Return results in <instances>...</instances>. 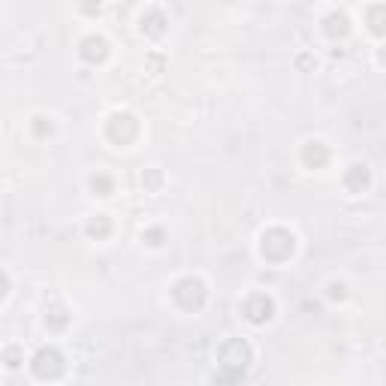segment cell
Segmentation results:
<instances>
[{
	"instance_id": "6da1fadb",
	"label": "cell",
	"mask_w": 386,
	"mask_h": 386,
	"mask_svg": "<svg viewBox=\"0 0 386 386\" xmlns=\"http://www.w3.org/2000/svg\"><path fill=\"white\" fill-rule=\"evenodd\" d=\"M253 362V350L248 341H241V338H229V341H224L221 347H217V371L214 380L217 383H236L245 377L248 365Z\"/></svg>"
},
{
	"instance_id": "7a4b0ae2",
	"label": "cell",
	"mask_w": 386,
	"mask_h": 386,
	"mask_svg": "<svg viewBox=\"0 0 386 386\" xmlns=\"http://www.w3.org/2000/svg\"><path fill=\"white\" fill-rule=\"evenodd\" d=\"M296 253V236L290 233V229L284 226H269L265 233L260 236V257L265 263H275V265H281L287 263L290 257Z\"/></svg>"
},
{
	"instance_id": "3957f363",
	"label": "cell",
	"mask_w": 386,
	"mask_h": 386,
	"mask_svg": "<svg viewBox=\"0 0 386 386\" xmlns=\"http://www.w3.org/2000/svg\"><path fill=\"white\" fill-rule=\"evenodd\" d=\"M172 299L181 311L197 314V311H202L205 299H209V287H205L202 277H193V275L178 277V281L172 284Z\"/></svg>"
},
{
	"instance_id": "277c9868",
	"label": "cell",
	"mask_w": 386,
	"mask_h": 386,
	"mask_svg": "<svg viewBox=\"0 0 386 386\" xmlns=\"http://www.w3.org/2000/svg\"><path fill=\"white\" fill-rule=\"evenodd\" d=\"M139 136V118L133 112H112L106 121V139L112 145H130L133 139Z\"/></svg>"
},
{
	"instance_id": "5b68a950",
	"label": "cell",
	"mask_w": 386,
	"mask_h": 386,
	"mask_svg": "<svg viewBox=\"0 0 386 386\" xmlns=\"http://www.w3.org/2000/svg\"><path fill=\"white\" fill-rule=\"evenodd\" d=\"M31 368L40 380H57L67 368V359L57 347H43V350H36V356L31 359Z\"/></svg>"
},
{
	"instance_id": "8992f818",
	"label": "cell",
	"mask_w": 386,
	"mask_h": 386,
	"mask_svg": "<svg viewBox=\"0 0 386 386\" xmlns=\"http://www.w3.org/2000/svg\"><path fill=\"white\" fill-rule=\"evenodd\" d=\"M275 311H277V305H275V299L269 293H250L245 302H241V314H245L253 326L269 323L275 317Z\"/></svg>"
},
{
	"instance_id": "52a82bcc",
	"label": "cell",
	"mask_w": 386,
	"mask_h": 386,
	"mask_svg": "<svg viewBox=\"0 0 386 386\" xmlns=\"http://www.w3.org/2000/svg\"><path fill=\"white\" fill-rule=\"evenodd\" d=\"M299 160L305 169H326L332 160V151H329V145H323L320 139H311L302 145V151H299Z\"/></svg>"
},
{
	"instance_id": "ba28073f",
	"label": "cell",
	"mask_w": 386,
	"mask_h": 386,
	"mask_svg": "<svg viewBox=\"0 0 386 386\" xmlns=\"http://www.w3.org/2000/svg\"><path fill=\"white\" fill-rule=\"evenodd\" d=\"M109 52H112V48H109V40L100 33H91L79 43V55H82V60H88V64H103V60L109 57Z\"/></svg>"
},
{
	"instance_id": "9c48e42d",
	"label": "cell",
	"mask_w": 386,
	"mask_h": 386,
	"mask_svg": "<svg viewBox=\"0 0 386 386\" xmlns=\"http://www.w3.org/2000/svg\"><path fill=\"white\" fill-rule=\"evenodd\" d=\"M341 181H344V187L350 193H365L371 187V169L365 163H350L344 169V178Z\"/></svg>"
},
{
	"instance_id": "30bf717a",
	"label": "cell",
	"mask_w": 386,
	"mask_h": 386,
	"mask_svg": "<svg viewBox=\"0 0 386 386\" xmlns=\"http://www.w3.org/2000/svg\"><path fill=\"white\" fill-rule=\"evenodd\" d=\"M166 16L160 9H145L142 12V18H139V31L145 36H151V40H157V36H163L166 33Z\"/></svg>"
},
{
	"instance_id": "8fae6325",
	"label": "cell",
	"mask_w": 386,
	"mask_h": 386,
	"mask_svg": "<svg viewBox=\"0 0 386 386\" xmlns=\"http://www.w3.org/2000/svg\"><path fill=\"white\" fill-rule=\"evenodd\" d=\"M323 33L329 36V40H344L350 33V18L344 12H329V16L323 18Z\"/></svg>"
},
{
	"instance_id": "7c38bea8",
	"label": "cell",
	"mask_w": 386,
	"mask_h": 386,
	"mask_svg": "<svg viewBox=\"0 0 386 386\" xmlns=\"http://www.w3.org/2000/svg\"><path fill=\"white\" fill-rule=\"evenodd\" d=\"M84 236L94 238V241H103L112 236V217L109 214H94L88 217V224H84Z\"/></svg>"
},
{
	"instance_id": "4fadbf2b",
	"label": "cell",
	"mask_w": 386,
	"mask_h": 386,
	"mask_svg": "<svg viewBox=\"0 0 386 386\" xmlns=\"http://www.w3.org/2000/svg\"><path fill=\"white\" fill-rule=\"evenodd\" d=\"M67 323H70V314H67L64 305H48L45 308V326L48 329L60 332V329H67Z\"/></svg>"
},
{
	"instance_id": "5bb4252c",
	"label": "cell",
	"mask_w": 386,
	"mask_h": 386,
	"mask_svg": "<svg viewBox=\"0 0 386 386\" xmlns=\"http://www.w3.org/2000/svg\"><path fill=\"white\" fill-rule=\"evenodd\" d=\"M88 184H91V190L96 193V197H112L115 193V178L109 172H94L88 178Z\"/></svg>"
},
{
	"instance_id": "9a60e30c",
	"label": "cell",
	"mask_w": 386,
	"mask_h": 386,
	"mask_svg": "<svg viewBox=\"0 0 386 386\" xmlns=\"http://www.w3.org/2000/svg\"><path fill=\"white\" fill-rule=\"evenodd\" d=\"M365 16H368V28H371V33L374 36H383V24H386V6L383 4H374V6H368V12H365Z\"/></svg>"
},
{
	"instance_id": "2e32d148",
	"label": "cell",
	"mask_w": 386,
	"mask_h": 386,
	"mask_svg": "<svg viewBox=\"0 0 386 386\" xmlns=\"http://www.w3.org/2000/svg\"><path fill=\"white\" fill-rule=\"evenodd\" d=\"M0 362H4L6 368H21V362H24V353L16 347V344H6L4 350H0Z\"/></svg>"
},
{
	"instance_id": "e0dca14e",
	"label": "cell",
	"mask_w": 386,
	"mask_h": 386,
	"mask_svg": "<svg viewBox=\"0 0 386 386\" xmlns=\"http://www.w3.org/2000/svg\"><path fill=\"white\" fill-rule=\"evenodd\" d=\"M31 130H33V136L36 139H48L55 133V124H52V118H45V115H36L31 121Z\"/></svg>"
},
{
	"instance_id": "ac0fdd59",
	"label": "cell",
	"mask_w": 386,
	"mask_h": 386,
	"mask_svg": "<svg viewBox=\"0 0 386 386\" xmlns=\"http://www.w3.org/2000/svg\"><path fill=\"white\" fill-rule=\"evenodd\" d=\"M142 241H148L151 248H160L163 241H166V233H163L160 226H151V229H145V233H142Z\"/></svg>"
},
{
	"instance_id": "d6986e66",
	"label": "cell",
	"mask_w": 386,
	"mask_h": 386,
	"mask_svg": "<svg viewBox=\"0 0 386 386\" xmlns=\"http://www.w3.org/2000/svg\"><path fill=\"white\" fill-rule=\"evenodd\" d=\"M103 9V0H79V12L82 16H96Z\"/></svg>"
},
{
	"instance_id": "ffe728a7",
	"label": "cell",
	"mask_w": 386,
	"mask_h": 386,
	"mask_svg": "<svg viewBox=\"0 0 386 386\" xmlns=\"http://www.w3.org/2000/svg\"><path fill=\"white\" fill-rule=\"evenodd\" d=\"M329 299H347V284L332 281V284H329Z\"/></svg>"
},
{
	"instance_id": "44dd1931",
	"label": "cell",
	"mask_w": 386,
	"mask_h": 386,
	"mask_svg": "<svg viewBox=\"0 0 386 386\" xmlns=\"http://www.w3.org/2000/svg\"><path fill=\"white\" fill-rule=\"evenodd\" d=\"M9 290H12V281H9V275L0 269V302H4L9 296Z\"/></svg>"
},
{
	"instance_id": "7402d4cb",
	"label": "cell",
	"mask_w": 386,
	"mask_h": 386,
	"mask_svg": "<svg viewBox=\"0 0 386 386\" xmlns=\"http://www.w3.org/2000/svg\"><path fill=\"white\" fill-rule=\"evenodd\" d=\"M142 184H145V187H157V184H160V175H157V172L142 175Z\"/></svg>"
}]
</instances>
